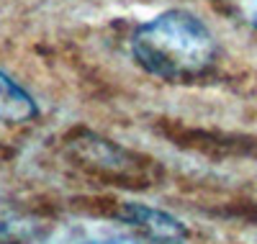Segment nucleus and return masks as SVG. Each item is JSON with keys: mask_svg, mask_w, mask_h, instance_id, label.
I'll list each match as a JSON object with an SVG mask.
<instances>
[{"mask_svg": "<svg viewBox=\"0 0 257 244\" xmlns=\"http://www.w3.org/2000/svg\"><path fill=\"white\" fill-rule=\"evenodd\" d=\"M132 54L137 64L165 82H190L203 77L219 47L211 29L190 11H165L132 34Z\"/></svg>", "mask_w": 257, "mask_h": 244, "instance_id": "1", "label": "nucleus"}, {"mask_svg": "<svg viewBox=\"0 0 257 244\" xmlns=\"http://www.w3.org/2000/svg\"><path fill=\"white\" fill-rule=\"evenodd\" d=\"M118 218L139 234H144L152 244H183L188 239V226L178 216L147 203H123L118 208Z\"/></svg>", "mask_w": 257, "mask_h": 244, "instance_id": "2", "label": "nucleus"}, {"mask_svg": "<svg viewBox=\"0 0 257 244\" xmlns=\"http://www.w3.org/2000/svg\"><path fill=\"white\" fill-rule=\"evenodd\" d=\"M70 152L82 162L90 165L93 170H100L105 175L123 177V175H137V162L134 154H128L123 147L103 139L98 134H82L70 142Z\"/></svg>", "mask_w": 257, "mask_h": 244, "instance_id": "3", "label": "nucleus"}, {"mask_svg": "<svg viewBox=\"0 0 257 244\" xmlns=\"http://www.w3.org/2000/svg\"><path fill=\"white\" fill-rule=\"evenodd\" d=\"M41 224L0 188V244H24L39 234Z\"/></svg>", "mask_w": 257, "mask_h": 244, "instance_id": "4", "label": "nucleus"}, {"mask_svg": "<svg viewBox=\"0 0 257 244\" xmlns=\"http://www.w3.org/2000/svg\"><path fill=\"white\" fill-rule=\"evenodd\" d=\"M34 118H39V105L34 95L0 70V121L29 124Z\"/></svg>", "mask_w": 257, "mask_h": 244, "instance_id": "5", "label": "nucleus"}, {"mask_svg": "<svg viewBox=\"0 0 257 244\" xmlns=\"http://www.w3.org/2000/svg\"><path fill=\"white\" fill-rule=\"evenodd\" d=\"M80 244H142V241L126 239V236H103V239H85Z\"/></svg>", "mask_w": 257, "mask_h": 244, "instance_id": "6", "label": "nucleus"}, {"mask_svg": "<svg viewBox=\"0 0 257 244\" xmlns=\"http://www.w3.org/2000/svg\"><path fill=\"white\" fill-rule=\"evenodd\" d=\"M252 26L257 29V3H254V11H252Z\"/></svg>", "mask_w": 257, "mask_h": 244, "instance_id": "7", "label": "nucleus"}]
</instances>
